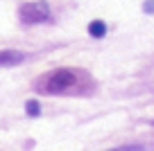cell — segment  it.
Masks as SVG:
<instances>
[{"instance_id":"2","label":"cell","mask_w":154,"mask_h":151,"mask_svg":"<svg viewBox=\"0 0 154 151\" xmlns=\"http://www.w3.org/2000/svg\"><path fill=\"white\" fill-rule=\"evenodd\" d=\"M50 18V7L48 2L38 0V2H27L20 7V20L25 25H36V23H45Z\"/></svg>"},{"instance_id":"5","label":"cell","mask_w":154,"mask_h":151,"mask_svg":"<svg viewBox=\"0 0 154 151\" xmlns=\"http://www.w3.org/2000/svg\"><path fill=\"white\" fill-rule=\"evenodd\" d=\"M25 111H27V115H32V117H36V115L41 113V108H38V102H34V99H29L27 104H25Z\"/></svg>"},{"instance_id":"4","label":"cell","mask_w":154,"mask_h":151,"mask_svg":"<svg viewBox=\"0 0 154 151\" xmlns=\"http://www.w3.org/2000/svg\"><path fill=\"white\" fill-rule=\"evenodd\" d=\"M88 32H91V36L100 38V36H104V34H106V25L102 23V20H93V23L88 25Z\"/></svg>"},{"instance_id":"6","label":"cell","mask_w":154,"mask_h":151,"mask_svg":"<svg viewBox=\"0 0 154 151\" xmlns=\"http://www.w3.org/2000/svg\"><path fill=\"white\" fill-rule=\"evenodd\" d=\"M145 11H147V14H154V0H147V2H145Z\"/></svg>"},{"instance_id":"1","label":"cell","mask_w":154,"mask_h":151,"mask_svg":"<svg viewBox=\"0 0 154 151\" xmlns=\"http://www.w3.org/2000/svg\"><path fill=\"white\" fill-rule=\"evenodd\" d=\"M75 72L72 70H66V68H61V70H54L52 75L45 79V84L41 86V90L43 93H52V95H57V93H63V90H68L72 84H75Z\"/></svg>"},{"instance_id":"3","label":"cell","mask_w":154,"mask_h":151,"mask_svg":"<svg viewBox=\"0 0 154 151\" xmlns=\"http://www.w3.org/2000/svg\"><path fill=\"white\" fill-rule=\"evenodd\" d=\"M20 61H23V54L20 52H11V50L0 52V66H16Z\"/></svg>"}]
</instances>
